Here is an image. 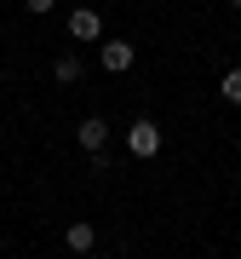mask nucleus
<instances>
[{"mask_svg":"<svg viewBox=\"0 0 241 259\" xmlns=\"http://www.w3.org/2000/svg\"><path fill=\"white\" fill-rule=\"evenodd\" d=\"M127 150L149 161V156L161 150V127H155V121H132V127H127Z\"/></svg>","mask_w":241,"mask_h":259,"instance_id":"obj_1","label":"nucleus"},{"mask_svg":"<svg viewBox=\"0 0 241 259\" xmlns=\"http://www.w3.org/2000/svg\"><path fill=\"white\" fill-rule=\"evenodd\" d=\"M52 75H57V81H81V58H75V52H64V58L52 64Z\"/></svg>","mask_w":241,"mask_h":259,"instance_id":"obj_6","label":"nucleus"},{"mask_svg":"<svg viewBox=\"0 0 241 259\" xmlns=\"http://www.w3.org/2000/svg\"><path fill=\"white\" fill-rule=\"evenodd\" d=\"M235 6H241V0H235Z\"/></svg>","mask_w":241,"mask_h":259,"instance_id":"obj_10","label":"nucleus"},{"mask_svg":"<svg viewBox=\"0 0 241 259\" xmlns=\"http://www.w3.org/2000/svg\"><path fill=\"white\" fill-rule=\"evenodd\" d=\"M81 259H103V253H81Z\"/></svg>","mask_w":241,"mask_h":259,"instance_id":"obj_9","label":"nucleus"},{"mask_svg":"<svg viewBox=\"0 0 241 259\" xmlns=\"http://www.w3.org/2000/svg\"><path fill=\"white\" fill-rule=\"evenodd\" d=\"M218 93L230 98V104H241V69H230V75H224V81H218Z\"/></svg>","mask_w":241,"mask_h":259,"instance_id":"obj_7","label":"nucleus"},{"mask_svg":"<svg viewBox=\"0 0 241 259\" xmlns=\"http://www.w3.org/2000/svg\"><path fill=\"white\" fill-rule=\"evenodd\" d=\"M75 139H81V150H86V156H98V150H103V144H109V127H103V121H98V115H86V121H81V127H75Z\"/></svg>","mask_w":241,"mask_h":259,"instance_id":"obj_3","label":"nucleus"},{"mask_svg":"<svg viewBox=\"0 0 241 259\" xmlns=\"http://www.w3.org/2000/svg\"><path fill=\"white\" fill-rule=\"evenodd\" d=\"M132 64H138L132 40H103V69H109V75H127Z\"/></svg>","mask_w":241,"mask_h":259,"instance_id":"obj_2","label":"nucleus"},{"mask_svg":"<svg viewBox=\"0 0 241 259\" xmlns=\"http://www.w3.org/2000/svg\"><path fill=\"white\" fill-rule=\"evenodd\" d=\"M98 35H103L98 12H69V40H98Z\"/></svg>","mask_w":241,"mask_h":259,"instance_id":"obj_4","label":"nucleus"},{"mask_svg":"<svg viewBox=\"0 0 241 259\" xmlns=\"http://www.w3.org/2000/svg\"><path fill=\"white\" fill-rule=\"evenodd\" d=\"M64 242H69V253H92L98 231H92V225H69V231H64Z\"/></svg>","mask_w":241,"mask_h":259,"instance_id":"obj_5","label":"nucleus"},{"mask_svg":"<svg viewBox=\"0 0 241 259\" xmlns=\"http://www.w3.org/2000/svg\"><path fill=\"white\" fill-rule=\"evenodd\" d=\"M57 6V0H29V12H35V18H40V12H52Z\"/></svg>","mask_w":241,"mask_h":259,"instance_id":"obj_8","label":"nucleus"}]
</instances>
